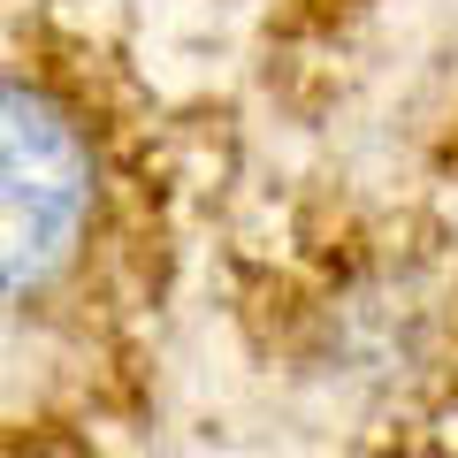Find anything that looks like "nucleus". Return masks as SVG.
<instances>
[{
    "label": "nucleus",
    "mask_w": 458,
    "mask_h": 458,
    "mask_svg": "<svg viewBox=\"0 0 458 458\" xmlns=\"http://www.w3.org/2000/svg\"><path fill=\"white\" fill-rule=\"evenodd\" d=\"M92 214V161L77 131L31 92L0 84V298H23L77 252Z\"/></svg>",
    "instance_id": "nucleus-1"
}]
</instances>
